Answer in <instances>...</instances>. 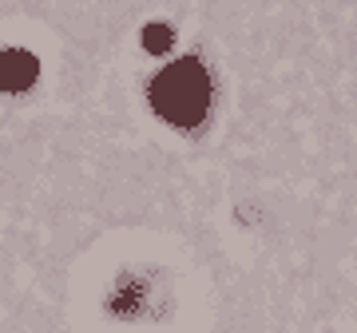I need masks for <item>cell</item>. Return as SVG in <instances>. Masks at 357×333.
<instances>
[{"label":"cell","instance_id":"7a4b0ae2","mask_svg":"<svg viewBox=\"0 0 357 333\" xmlns=\"http://www.w3.org/2000/svg\"><path fill=\"white\" fill-rule=\"evenodd\" d=\"M40 76L36 56L24 48H0V91H28Z\"/></svg>","mask_w":357,"mask_h":333},{"label":"cell","instance_id":"6da1fadb","mask_svg":"<svg viewBox=\"0 0 357 333\" xmlns=\"http://www.w3.org/2000/svg\"><path fill=\"white\" fill-rule=\"evenodd\" d=\"M151 103L171 127L191 131L211 107V76L199 60H175L151 79Z\"/></svg>","mask_w":357,"mask_h":333},{"label":"cell","instance_id":"3957f363","mask_svg":"<svg viewBox=\"0 0 357 333\" xmlns=\"http://www.w3.org/2000/svg\"><path fill=\"white\" fill-rule=\"evenodd\" d=\"M171 40H175V32H171L167 24H147L143 28V48L147 52H167Z\"/></svg>","mask_w":357,"mask_h":333}]
</instances>
